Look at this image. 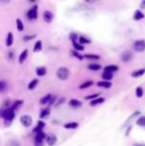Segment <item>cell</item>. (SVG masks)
Masks as SVG:
<instances>
[{
  "instance_id": "1",
  "label": "cell",
  "mask_w": 145,
  "mask_h": 146,
  "mask_svg": "<svg viewBox=\"0 0 145 146\" xmlns=\"http://www.w3.org/2000/svg\"><path fill=\"white\" fill-rule=\"evenodd\" d=\"M70 76V71L68 68L61 67L57 70V78L61 81H66Z\"/></svg>"
},
{
  "instance_id": "2",
  "label": "cell",
  "mask_w": 145,
  "mask_h": 146,
  "mask_svg": "<svg viewBox=\"0 0 145 146\" xmlns=\"http://www.w3.org/2000/svg\"><path fill=\"white\" fill-rule=\"evenodd\" d=\"M4 120H5V124L9 125L10 123L13 121V119L15 118V110H13L11 108H6L5 114H4Z\"/></svg>"
},
{
  "instance_id": "3",
  "label": "cell",
  "mask_w": 145,
  "mask_h": 146,
  "mask_svg": "<svg viewBox=\"0 0 145 146\" xmlns=\"http://www.w3.org/2000/svg\"><path fill=\"white\" fill-rule=\"evenodd\" d=\"M26 16H27V18L29 20H36L37 17H38V6L37 5H34L32 8H30L29 10H28L27 14H26Z\"/></svg>"
},
{
  "instance_id": "4",
  "label": "cell",
  "mask_w": 145,
  "mask_h": 146,
  "mask_svg": "<svg viewBox=\"0 0 145 146\" xmlns=\"http://www.w3.org/2000/svg\"><path fill=\"white\" fill-rule=\"evenodd\" d=\"M133 50L135 52L141 53L145 51V40H137L133 43Z\"/></svg>"
},
{
  "instance_id": "5",
  "label": "cell",
  "mask_w": 145,
  "mask_h": 146,
  "mask_svg": "<svg viewBox=\"0 0 145 146\" xmlns=\"http://www.w3.org/2000/svg\"><path fill=\"white\" fill-rule=\"evenodd\" d=\"M20 122L24 127H30L32 125V123H33V119L30 115L25 114V115H22L20 117Z\"/></svg>"
},
{
  "instance_id": "6",
  "label": "cell",
  "mask_w": 145,
  "mask_h": 146,
  "mask_svg": "<svg viewBox=\"0 0 145 146\" xmlns=\"http://www.w3.org/2000/svg\"><path fill=\"white\" fill-rule=\"evenodd\" d=\"M57 140H58V138L54 133H50V134L46 135V142L49 146H54L57 143Z\"/></svg>"
},
{
  "instance_id": "7",
  "label": "cell",
  "mask_w": 145,
  "mask_h": 146,
  "mask_svg": "<svg viewBox=\"0 0 145 146\" xmlns=\"http://www.w3.org/2000/svg\"><path fill=\"white\" fill-rule=\"evenodd\" d=\"M43 19H44V21L46 22V23H51V22L53 21V19H54V14H53V12L49 11V10L44 11V13H43Z\"/></svg>"
},
{
  "instance_id": "8",
  "label": "cell",
  "mask_w": 145,
  "mask_h": 146,
  "mask_svg": "<svg viewBox=\"0 0 145 146\" xmlns=\"http://www.w3.org/2000/svg\"><path fill=\"white\" fill-rule=\"evenodd\" d=\"M132 57H133L132 53L130 52V51H126V52L122 53L121 56H120V59H121V61L123 62V63H128V62L132 59Z\"/></svg>"
},
{
  "instance_id": "9",
  "label": "cell",
  "mask_w": 145,
  "mask_h": 146,
  "mask_svg": "<svg viewBox=\"0 0 145 146\" xmlns=\"http://www.w3.org/2000/svg\"><path fill=\"white\" fill-rule=\"evenodd\" d=\"M69 106H70L71 108H81V106H83V102H79V100L73 98V100H71L70 102H69Z\"/></svg>"
},
{
  "instance_id": "10",
  "label": "cell",
  "mask_w": 145,
  "mask_h": 146,
  "mask_svg": "<svg viewBox=\"0 0 145 146\" xmlns=\"http://www.w3.org/2000/svg\"><path fill=\"white\" fill-rule=\"evenodd\" d=\"M118 70H119L118 66H116V65H109V66H107V67L105 68V71H103V72H109V73L113 74V73H116Z\"/></svg>"
},
{
  "instance_id": "11",
  "label": "cell",
  "mask_w": 145,
  "mask_h": 146,
  "mask_svg": "<svg viewBox=\"0 0 145 146\" xmlns=\"http://www.w3.org/2000/svg\"><path fill=\"white\" fill-rule=\"evenodd\" d=\"M103 102H105V98H95V100H91V102H89V106H97L101 104Z\"/></svg>"
},
{
  "instance_id": "12",
  "label": "cell",
  "mask_w": 145,
  "mask_h": 146,
  "mask_svg": "<svg viewBox=\"0 0 145 146\" xmlns=\"http://www.w3.org/2000/svg\"><path fill=\"white\" fill-rule=\"evenodd\" d=\"M45 125H46V123H45L44 121H42V120L38 121L37 126L33 129L34 133H39V132H41V131H43V128L45 127Z\"/></svg>"
},
{
  "instance_id": "13",
  "label": "cell",
  "mask_w": 145,
  "mask_h": 146,
  "mask_svg": "<svg viewBox=\"0 0 145 146\" xmlns=\"http://www.w3.org/2000/svg\"><path fill=\"white\" fill-rule=\"evenodd\" d=\"M144 74H145V68H143V69H140V70H136V71L132 72L131 77L132 78H140V77H142Z\"/></svg>"
},
{
  "instance_id": "14",
  "label": "cell",
  "mask_w": 145,
  "mask_h": 146,
  "mask_svg": "<svg viewBox=\"0 0 145 146\" xmlns=\"http://www.w3.org/2000/svg\"><path fill=\"white\" fill-rule=\"evenodd\" d=\"M14 42V37H13V34H12L11 32H9L7 34V37H6V41H5V44L7 47H10L12 46V44H13Z\"/></svg>"
},
{
  "instance_id": "15",
  "label": "cell",
  "mask_w": 145,
  "mask_h": 146,
  "mask_svg": "<svg viewBox=\"0 0 145 146\" xmlns=\"http://www.w3.org/2000/svg\"><path fill=\"white\" fill-rule=\"evenodd\" d=\"M47 74V69L45 67H38L36 68V75L38 77H44Z\"/></svg>"
},
{
  "instance_id": "16",
  "label": "cell",
  "mask_w": 145,
  "mask_h": 146,
  "mask_svg": "<svg viewBox=\"0 0 145 146\" xmlns=\"http://www.w3.org/2000/svg\"><path fill=\"white\" fill-rule=\"evenodd\" d=\"M144 17H145V15L140 10H136L133 14V20H135V21H139V20L143 19Z\"/></svg>"
},
{
  "instance_id": "17",
  "label": "cell",
  "mask_w": 145,
  "mask_h": 146,
  "mask_svg": "<svg viewBox=\"0 0 145 146\" xmlns=\"http://www.w3.org/2000/svg\"><path fill=\"white\" fill-rule=\"evenodd\" d=\"M97 86L99 88H111V83H110V82H107V81H101V82H97Z\"/></svg>"
},
{
  "instance_id": "18",
  "label": "cell",
  "mask_w": 145,
  "mask_h": 146,
  "mask_svg": "<svg viewBox=\"0 0 145 146\" xmlns=\"http://www.w3.org/2000/svg\"><path fill=\"white\" fill-rule=\"evenodd\" d=\"M51 113V110H50V108H44V110H41V113H40V118L41 119H44L46 118V117H48L50 115Z\"/></svg>"
},
{
  "instance_id": "19",
  "label": "cell",
  "mask_w": 145,
  "mask_h": 146,
  "mask_svg": "<svg viewBox=\"0 0 145 146\" xmlns=\"http://www.w3.org/2000/svg\"><path fill=\"white\" fill-rule=\"evenodd\" d=\"M87 69L91 70V71H93V72H97L99 71V70L101 69V66L99 65V64H89V65H87Z\"/></svg>"
},
{
  "instance_id": "20",
  "label": "cell",
  "mask_w": 145,
  "mask_h": 146,
  "mask_svg": "<svg viewBox=\"0 0 145 146\" xmlns=\"http://www.w3.org/2000/svg\"><path fill=\"white\" fill-rule=\"evenodd\" d=\"M77 126H79V123L75 122V121H73V122L65 123L64 124V127L66 129H75V128H77Z\"/></svg>"
},
{
  "instance_id": "21",
  "label": "cell",
  "mask_w": 145,
  "mask_h": 146,
  "mask_svg": "<svg viewBox=\"0 0 145 146\" xmlns=\"http://www.w3.org/2000/svg\"><path fill=\"white\" fill-rule=\"evenodd\" d=\"M51 98H52V94H47V96H45L44 98H42L40 100V104L41 106H45V104H48L49 102H50Z\"/></svg>"
},
{
  "instance_id": "22",
  "label": "cell",
  "mask_w": 145,
  "mask_h": 146,
  "mask_svg": "<svg viewBox=\"0 0 145 146\" xmlns=\"http://www.w3.org/2000/svg\"><path fill=\"white\" fill-rule=\"evenodd\" d=\"M101 78L103 79V81L109 82L110 80H112V78H113V74L109 73V72H103V75H101Z\"/></svg>"
},
{
  "instance_id": "23",
  "label": "cell",
  "mask_w": 145,
  "mask_h": 146,
  "mask_svg": "<svg viewBox=\"0 0 145 146\" xmlns=\"http://www.w3.org/2000/svg\"><path fill=\"white\" fill-rule=\"evenodd\" d=\"M23 104H24L23 100H16V102H14L13 104H12L11 108L13 110H18V108H21V106H23Z\"/></svg>"
},
{
  "instance_id": "24",
  "label": "cell",
  "mask_w": 145,
  "mask_h": 146,
  "mask_svg": "<svg viewBox=\"0 0 145 146\" xmlns=\"http://www.w3.org/2000/svg\"><path fill=\"white\" fill-rule=\"evenodd\" d=\"M27 57H28V50L26 49V50H24L23 52L20 54V56H19V63L20 64H23L24 62H25V60L27 59Z\"/></svg>"
},
{
  "instance_id": "25",
  "label": "cell",
  "mask_w": 145,
  "mask_h": 146,
  "mask_svg": "<svg viewBox=\"0 0 145 146\" xmlns=\"http://www.w3.org/2000/svg\"><path fill=\"white\" fill-rule=\"evenodd\" d=\"M42 48H43L42 41L38 40V41H37V42L35 43V45H34L33 51H34V52H35V53H38V52H40V51L42 50Z\"/></svg>"
},
{
  "instance_id": "26",
  "label": "cell",
  "mask_w": 145,
  "mask_h": 146,
  "mask_svg": "<svg viewBox=\"0 0 145 146\" xmlns=\"http://www.w3.org/2000/svg\"><path fill=\"white\" fill-rule=\"evenodd\" d=\"M79 44L83 45V46L85 44H91V40H89V38H87V37H85V36L79 37Z\"/></svg>"
},
{
  "instance_id": "27",
  "label": "cell",
  "mask_w": 145,
  "mask_h": 146,
  "mask_svg": "<svg viewBox=\"0 0 145 146\" xmlns=\"http://www.w3.org/2000/svg\"><path fill=\"white\" fill-rule=\"evenodd\" d=\"M93 85V81H87L85 83H83L81 86H79V90H85V88L91 87Z\"/></svg>"
},
{
  "instance_id": "28",
  "label": "cell",
  "mask_w": 145,
  "mask_h": 146,
  "mask_svg": "<svg viewBox=\"0 0 145 146\" xmlns=\"http://www.w3.org/2000/svg\"><path fill=\"white\" fill-rule=\"evenodd\" d=\"M136 124L138 126H141V127H145V115H141L137 118L136 120Z\"/></svg>"
},
{
  "instance_id": "29",
  "label": "cell",
  "mask_w": 145,
  "mask_h": 146,
  "mask_svg": "<svg viewBox=\"0 0 145 146\" xmlns=\"http://www.w3.org/2000/svg\"><path fill=\"white\" fill-rule=\"evenodd\" d=\"M38 84H39V81L37 79L32 80V81L29 83V85H28V90H34V88L37 87V85H38Z\"/></svg>"
},
{
  "instance_id": "30",
  "label": "cell",
  "mask_w": 145,
  "mask_h": 146,
  "mask_svg": "<svg viewBox=\"0 0 145 146\" xmlns=\"http://www.w3.org/2000/svg\"><path fill=\"white\" fill-rule=\"evenodd\" d=\"M16 28H17L18 32H22L24 30V24L20 19H16Z\"/></svg>"
},
{
  "instance_id": "31",
  "label": "cell",
  "mask_w": 145,
  "mask_h": 146,
  "mask_svg": "<svg viewBox=\"0 0 145 146\" xmlns=\"http://www.w3.org/2000/svg\"><path fill=\"white\" fill-rule=\"evenodd\" d=\"M73 49H75V51H77V52H79V51H83V50H85V47H83V45L79 44V43H77V42L73 43Z\"/></svg>"
},
{
  "instance_id": "32",
  "label": "cell",
  "mask_w": 145,
  "mask_h": 146,
  "mask_svg": "<svg viewBox=\"0 0 145 146\" xmlns=\"http://www.w3.org/2000/svg\"><path fill=\"white\" fill-rule=\"evenodd\" d=\"M83 58H85L87 60H93V61H97V60L101 59V57L97 56V55H95V54H87Z\"/></svg>"
},
{
  "instance_id": "33",
  "label": "cell",
  "mask_w": 145,
  "mask_h": 146,
  "mask_svg": "<svg viewBox=\"0 0 145 146\" xmlns=\"http://www.w3.org/2000/svg\"><path fill=\"white\" fill-rule=\"evenodd\" d=\"M135 96H137L138 98H141L142 96H143V88H142L141 87L136 88V90H135Z\"/></svg>"
},
{
  "instance_id": "34",
  "label": "cell",
  "mask_w": 145,
  "mask_h": 146,
  "mask_svg": "<svg viewBox=\"0 0 145 146\" xmlns=\"http://www.w3.org/2000/svg\"><path fill=\"white\" fill-rule=\"evenodd\" d=\"M69 38H70V40L72 41V43H75V42H77V39H79V36H77V33L72 32L70 35H69Z\"/></svg>"
},
{
  "instance_id": "35",
  "label": "cell",
  "mask_w": 145,
  "mask_h": 146,
  "mask_svg": "<svg viewBox=\"0 0 145 146\" xmlns=\"http://www.w3.org/2000/svg\"><path fill=\"white\" fill-rule=\"evenodd\" d=\"M34 145L35 146H44V140L35 136V138H34Z\"/></svg>"
},
{
  "instance_id": "36",
  "label": "cell",
  "mask_w": 145,
  "mask_h": 146,
  "mask_svg": "<svg viewBox=\"0 0 145 146\" xmlns=\"http://www.w3.org/2000/svg\"><path fill=\"white\" fill-rule=\"evenodd\" d=\"M71 55H72L73 57H75V58L81 60V61L83 59V55L79 54V52H77V51H75V50H72V51H71Z\"/></svg>"
},
{
  "instance_id": "37",
  "label": "cell",
  "mask_w": 145,
  "mask_h": 146,
  "mask_svg": "<svg viewBox=\"0 0 145 146\" xmlns=\"http://www.w3.org/2000/svg\"><path fill=\"white\" fill-rule=\"evenodd\" d=\"M99 98V94H89V96H87L85 98V100H93L95 98Z\"/></svg>"
},
{
  "instance_id": "38",
  "label": "cell",
  "mask_w": 145,
  "mask_h": 146,
  "mask_svg": "<svg viewBox=\"0 0 145 146\" xmlns=\"http://www.w3.org/2000/svg\"><path fill=\"white\" fill-rule=\"evenodd\" d=\"M35 37H36V35H25V36L23 37V41H25V42H28V41L33 40Z\"/></svg>"
},
{
  "instance_id": "39",
  "label": "cell",
  "mask_w": 145,
  "mask_h": 146,
  "mask_svg": "<svg viewBox=\"0 0 145 146\" xmlns=\"http://www.w3.org/2000/svg\"><path fill=\"white\" fill-rule=\"evenodd\" d=\"M57 100V96H53L52 94V98H51V100H50V102H49V106H53V104H55V102Z\"/></svg>"
},
{
  "instance_id": "40",
  "label": "cell",
  "mask_w": 145,
  "mask_h": 146,
  "mask_svg": "<svg viewBox=\"0 0 145 146\" xmlns=\"http://www.w3.org/2000/svg\"><path fill=\"white\" fill-rule=\"evenodd\" d=\"M8 146H20V143L16 140H11L8 142Z\"/></svg>"
},
{
  "instance_id": "41",
  "label": "cell",
  "mask_w": 145,
  "mask_h": 146,
  "mask_svg": "<svg viewBox=\"0 0 145 146\" xmlns=\"http://www.w3.org/2000/svg\"><path fill=\"white\" fill-rule=\"evenodd\" d=\"M65 102V98H59V100L57 102H55V106H62L63 104Z\"/></svg>"
},
{
  "instance_id": "42",
  "label": "cell",
  "mask_w": 145,
  "mask_h": 146,
  "mask_svg": "<svg viewBox=\"0 0 145 146\" xmlns=\"http://www.w3.org/2000/svg\"><path fill=\"white\" fill-rule=\"evenodd\" d=\"M6 88H7V86H6V83H5V82H2V85H1V88H0V92H5Z\"/></svg>"
},
{
  "instance_id": "43",
  "label": "cell",
  "mask_w": 145,
  "mask_h": 146,
  "mask_svg": "<svg viewBox=\"0 0 145 146\" xmlns=\"http://www.w3.org/2000/svg\"><path fill=\"white\" fill-rule=\"evenodd\" d=\"M14 58V53L12 52V51H10L9 53H8V59L9 60H13Z\"/></svg>"
},
{
  "instance_id": "44",
  "label": "cell",
  "mask_w": 145,
  "mask_h": 146,
  "mask_svg": "<svg viewBox=\"0 0 145 146\" xmlns=\"http://www.w3.org/2000/svg\"><path fill=\"white\" fill-rule=\"evenodd\" d=\"M140 9H145V0H141V2H140Z\"/></svg>"
},
{
  "instance_id": "45",
  "label": "cell",
  "mask_w": 145,
  "mask_h": 146,
  "mask_svg": "<svg viewBox=\"0 0 145 146\" xmlns=\"http://www.w3.org/2000/svg\"><path fill=\"white\" fill-rule=\"evenodd\" d=\"M85 2H87V3H89V4H93L95 2H97V0H83Z\"/></svg>"
},
{
  "instance_id": "46",
  "label": "cell",
  "mask_w": 145,
  "mask_h": 146,
  "mask_svg": "<svg viewBox=\"0 0 145 146\" xmlns=\"http://www.w3.org/2000/svg\"><path fill=\"white\" fill-rule=\"evenodd\" d=\"M131 128H132V126H131V125H130V126H128L127 131H126V133H125V135H126V136H127V135H128V133H129V131L131 130Z\"/></svg>"
},
{
  "instance_id": "47",
  "label": "cell",
  "mask_w": 145,
  "mask_h": 146,
  "mask_svg": "<svg viewBox=\"0 0 145 146\" xmlns=\"http://www.w3.org/2000/svg\"><path fill=\"white\" fill-rule=\"evenodd\" d=\"M0 2H2V3H4V4H6V3H9L10 0H0Z\"/></svg>"
},
{
  "instance_id": "48",
  "label": "cell",
  "mask_w": 145,
  "mask_h": 146,
  "mask_svg": "<svg viewBox=\"0 0 145 146\" xmlns=\"http://www.w3.org/2000/svg\"><path fill=\"white\" fill-rule=\"evenodd\" d=\"M132 146H145V144H141V143H134Z\"/></svg>"
},
{
  "instance_id": "49",
  "label": "cell",
  "mask_w": 145,
  "mask_h": 146,
  "mask_svg": "<svg viewBox=\"0 0 145 146\" xmlns=\"http://www.w3.org/2000/svg\"><path fill=\"white\" fill-rule=\"evenodd\" d=\"M1 85H2V82L0 81V88H1Z\"/></svg>"
},
{
  "instance_id": "50",
  "label": "cell",
  "mask_w": 145,
  "mask_h": 146,
  "mask_svg": "<svg viewBox=\"0 0 145 146\" xmlns=\"http://www.w3.org/2000/svg\"><path fill=\"white\" fill-rule=\"evenodd\" d=\"M31 1H33V0H31Z\"/></svg>"
}]
</instances>
